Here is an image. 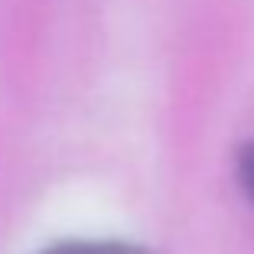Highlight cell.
<instances>
[{
    "label": "cell",
    "mask_w": 254,
    "mask_h": 254,
    "mask_svg": "<svg viewBox=\"0 0 254 254\" xmlns=\"http://www.w3.org/2000/svg\"><path fill=\"white\" fill-rule=\"evenodd\" d=\"M43 254H150L127 241H62Z\"/></svg>",
    "instance_id": "1"
},
{
    "label": "cell",
    "mask_w": 254,
    "mask_h": 254,
    "mask_svg": "<svg viewBox=\"0 0 254 254\" xmlns=\"http://www.w3.org/2000/svg\"><path fill=\"white\" fill-rule=\"evenodd\" d=\"M238 176H241V186L248 189V195L254 199V143H248L241 150V160H238Z\"/></svg>",
    "instance_id": "2"
}]
</instances>
